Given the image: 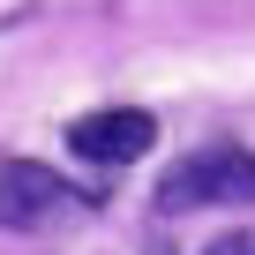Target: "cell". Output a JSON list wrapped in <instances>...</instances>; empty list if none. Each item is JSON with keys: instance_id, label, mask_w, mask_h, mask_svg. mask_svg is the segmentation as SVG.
<instances>
[{"instance_id": "obj_1", "label": "cell", "mask_w": 255, "mask_h": 255, "mask_svg": "<svg viewBox=\"0 0 255 255\" xmlns=\"http://www.w3.org/2000/svg\"><path fill=\"white\" fill-rule=\"evenodd\" d=\"M210 203H255V158L218 143V150H195L180 158L165 180H158V210L180 218V210H210Z\"/></svg>"}, {"instance_id": "obj_2", "label": "cell", "mask_w": 255, "mask_h": 255, "mask_svg": "<svg viewBox=\"0 0 255 255\" xmlns=\"http://www.w3.org/2000/svg\"><path fill=\"white\" fill-rule=\"evenodd\" d=\"M150 143H158V120L135 113V105H105V113L68 120V150L90 158V165H128V158H143Z\"/></svg>"}, {"instance_id": "obj_3", "label": "cell", "mask_w": 255, "mask_h": 255, "mask_svg": "<svg viewBox=\"0 0 255 255\" xmlns=\"http://www.w3.org/2000/svg\"><path fill=\"white\" fill-rule=\"evenodd\" d=\"M60 210H75V195H68L60 173H45V165H30V158H15L8 173H0V225L30 233V225H45V218H60Z\"/></svg>"}, {"instance_id": "obj_4", "label": "cell", "mask_w": 255, "mask_h": 255, "mask_svg": "<svg viewBox=\"0 0 255 255\" xmlns=\"http://www.w3.org/2000/svg\"><path fill=\"white\" fill-rule=\"evenodd\" d=\"M203 255H255V248H248V240H210Z\"/></svg>"}, {"instance_id": "obj_5", "label": "cell", "mask_w": 255, "mask_h": 255, "mask_svg": "<svg viewBox=\"0 0 255 255\" xmlns=\"http://www.w3.org/2000/svg\"><path fill=\"white\" fill-rule=\"evenodd\" d=\"M150 255H165V248H150Z\"/></svg>"}]
</instances>
